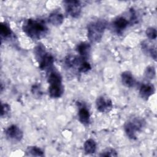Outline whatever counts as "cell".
<instances>
[{"instance_id":"603a6c76","label":"cell","mask_w":157,"mask_h":157,"mask_svg":"<svg viewBox=\"0 0 157 157\" xmlns=\"http://www.w3.org/2000/svg\"><path fill=\"white\" fill-rule=\"evenodd\" d=\"M146 35L148 39L155 40L156 38V29L153 27H149L146 29Z\"/></svg>"},{"instance_id":"277c9868","label":"cell","mask_w":157,"mask_h":157,"mask_svg":"<svg viewBox=\"0 0 157 157\" xmlns=\"http://www.w3.org/2000/svg\"><path fill=\"white\" fill-rule=\"evenodd\" d=\"M145 125V121L140 117H134L128 120L124 124V132L127 137L131 140L137 139V134Z\"/></svg>"},{"instance_id":"44dd1931","label":"cell","mask_w":157,"mask_h":157,"mask_svg":"<svg viewBox=\"0 0 157 157\" xmlns=\"http://www.w3.org/2000/svg\"><path fill=\"white\" fill-rule=\"evenodd\" d=\"M100 156H117L118 153L117 151L112 148H108L103 150L100 154Z\"/></svg>"},{"instance_id":"5b68a950","label":"cell","mask_w":157,"mask_h":157,"mask_svg":"<svg viewBox=\"0 0 157 157\" xmlns=\"http://www.w3.org/2000/svg\"><path fill=\"white\" fill-rule=\"evenodd\" d=\"M66 12L70 17L78 18L82 12V4L79 1L72 0L64 1Z\"/></svg>"},{"instance_id":"ffe728a7","label":"cell","mask_w":157,"mask_h":157,"mask_svg":"<svg viewBox=\"0 0 157 157\" xmlns=\"http://www.w3.org/2000/svg\"><path fill=\"white\" fill-rule=\"evenodd\" d=\"M156 71L155 68L153 66H148L147 67L145 72V76L148 79H153L155 77Z\"/></svg>"},{"instance_id":"30bf717a","label":"cell","mask_w":157,"mask_h":157,"mask_svg":"<svg viewBox=\"0 0 157 157\" xmlns=\"http://www.w3.org/2000/svg\"><path fill=\"white\" fill-rule=\"evenodd\" d=\"M85 60L80 56L75 55H68L65 58V64L69 68H77L78 69L82 61ZM86 60V59H85Z\"/></svg>"},{"instance_id":"cb8c5ba5","label":"cell","mask_w":157,"mask_h":157,"mask_svg":"<svg viewBox=\"0 0 157 157\" xmlns=\"http://www.w3.org/2000/svg\"><path fill=\"white\" fill-rule=\"evenodd\" d=\"M10 112V105L7 104H2V110H1V117H3L4 116L6 117L7 115L9 112Z\"/></svg>"},{"instance_id":"e0dca14e","label":"cell","mask_w":157,"mask_h":157,"mask_svg":"<svg viewBox=\"0 0 157 157\" xmlns=\"http://www.w3.org/2000/svg\"><path fill=\"white\" fill-rule=\"evenodd\" d=\"M96 142L92 139H89L85 142L83 149L86 154H93L96 152Z\"/></svg>"},{"instance_id":"d6986e66","label":"cell","mask_w":157,"mask_h":157,"mask_svg":"<svg viewBox=\"0 0 157 157\" xmlns=\"http://www.w3.org/2000/svg\"><path fill=\"white\" fill-rule=\"evenodd\" d=\"M26 155L32 156H44V153L42 150L36 146L28 147L26 150Z\"/></svg>"},{"instance_id":"4fadbf2b","label":"cell","mask_w":157,"mask_h":157,"mask_svg":"<svg viewBox=\"0 0 157 157\" xmlns=\"http://www.w3.org/2000/svg\"><path fill=\"white\" fill-rule=\"evenodd\" d=\"M78 117L80 122L85 126H87L90 123V113L85 107H80L78 112Z\"/></svg>"},{"instance_id":"2e32d148","label":"cell","mask_w":157,"mask_h":157,"mask_svg":"<svg viewBox=\"0 0 157 157\" xmlns=\"http://www.w3.org/2000/svg\"><path fill=\"white\" fill-rule=\"evenodd\" d=\"M142 49L144 53L149 55L155 61L156 59V50L155 46H150L147 42H143L142 44Z\"/></svg>"},{"instance_id":"ac0fdd59","label":"cell","mask_w":157,"mask_h":157,"mask_svg":"<svg viewBox=\"0 0 157 157\" xmlns=\"http://www.w3.org/2000/svg\"><path fill=\"white\" fill-rule=\"evenodd\" d=\"M0 34L1 39H7L12 36V31L6 23H1L0 25Z\"/></svg>"},{"instance_id":"8fae6325","label":"cell","mask_w":157,"mask_h":157,"mask_svg":"<svg viewBox=\"0 0 157 157\" xmlns=\"http://www.w3.org/2000/svg\"><path fill=\"white\" fill-rule=\"evenodd\" d=\"M64 93L62 83L50 84L48 88V93L52 98H59Z\"/></svg>"},{"instance_id":"9a60e30c","label":"cell","mask_w":157,"mask_h":157,"mask_svg":"<svg viewBox=\"0 0 157 157\" xmlns=\"http://www.w3.org/2000/svg\"><path fill=\"white\" fill-rule=\"evenodd\" d=\"M48 20L52 25L58 26L63 23L64 17L63 14L59 12H53L48 16Z\"/></svg>"},{"instance_id":"52a82bcc","label":"cell","mask_w":157,"mask_h":157,"mask_svg":"<svg viewBox=\"0 0 157 157\" xmlns=\"http://www.w3.org/2000/svg\"><path fill=\"white\" fill-rule=\"evenodd\" d=\"M96 107L98 110L102 113H108L113 108V104L110 99L107 97L101 96L96 101Z\"/></svg>"},{"instance_id":"9c48e42d","label":"cell","mask_w":157,"mask_h":157,"mask_svg":"<svg viewBox=\"0 0 157 157\" xmlns=\"http://www.w3.org/2000/svg\"><path fill=\"white\" fill-rule=\"evenodd\" d=\"M155 88L153 84L150 83H144L139 89V94L142 99L147 101L155 93Z\"/></svg>"},{"instance_id":"8992f818","label":"cell","mask_w":157,"mask_h":157,"mask_svg":"<svg viewBox=\"0 0 157 157\" xmlns=\"http://www.w3.org/2000/svg\"><path fill=\"white\" fill-rule=\"evenodd\" d=\"M5 134L7 139L13 142H20L23 137V132L21 129L15 124H12L6 129Z\"/></svg>"},{"instance_id":"ba28073f","label":"cell","mask_w":157,"mask_h":157,"mask_svg":"<svg viewBox=\"0 0 157 157\" xmlns=\"http://www.w3.org/2000/svg\"><path fill=\"white\" fill-rule=\"evenodd\" d=\"M132 22L133 21L131 20H128L123 16H120L113 21V26L117 33H121L126 29L128 25Z\"/></svg>"},{"instance_id":"7402d4cb","label":"cell","mask_w":157,"mask_h":157,"mask_svg":"<svg viewBox=\"0 0 157 157\" xmlns=\"http://www.w3.org/2000/svg\"><path fill=\"white\" fill-rule=\"evenodd\" d=\"M91 69V65L90 64L86 61V60H83L82 61V63H81L78 71L80 72H82V73H86L87 72H88L90 69Z\"/></svg>"},{"instance_id":"7c38bea8","label":"cell","mask_w":157,"mask_h":157,"mask_svg":"<svg viewBox=\"0 0 157 157\" xmlns=\"http://www.w3.org/2000/svg\"><path fill=\"white\" fill-rule=\"evenodd\" d=\"M76 50L81 58L86 59L90 53L91 46L89 43L82 42L77 45Z\"/></svg>"},{"instance_id":"3957f363","label":"cell","mask_w":157,"mask_h":157,"mask_svg":"<svg viewBox=\"0 0 157 157\" xmlns=\"http://www.w3.org/2000/svg\"><path fill=\"white\" fill-rule=\"evenodd\" d=\"M34 52L41 70L48 72L53 69L55 61L54 58L51 53L46 52L45 47L42 44H40L37 45L34 48Z\"/></svg>"},{"instance_id":"7a4b0ae2","label":"cell","mask_w":157,"mask_h":157,"mask_svg":"<svg viewBox=\"0 0 157 157\" xmlns=\"http://www.w3.org/2000/svg\"><path fill=\"white\" fill-rule=\"evenodd\" d=\"M107 21L104 19H99L90 22L87 25V37L92 43L99 42L103 36Z\"/></svg>"},{"instance_id":"5bb4252c","label":"cell","mask_w":157,"mask_h":157,"mask_svg":"<svg viewBox=\"0 0 157 157\" xmlns=\"http://www.w3.org/2000/svg\"><path fill=\"white\" fill-rule=\"evenodd\" d=\"M121 80L123 85L126 87H132L135 84V79L132 73L129 71H124L121 74Z\"/></svg>"},{"instance_id":"6da1fadb","label":"cell","mask_w":157,"mask_h":157,"mask_svg":"<svg viewBox=\"0 0 157 157\" xmlns=\"http://www.w3.org/2000/svg\"><path fill=\"white\" fill-rule=\"evenodd\" d=\"M22 29L26 36L33 40H39L44 37L48 31L45 22L41 19L29 18L25 20Z\"/></svg>"}]
</instances>
